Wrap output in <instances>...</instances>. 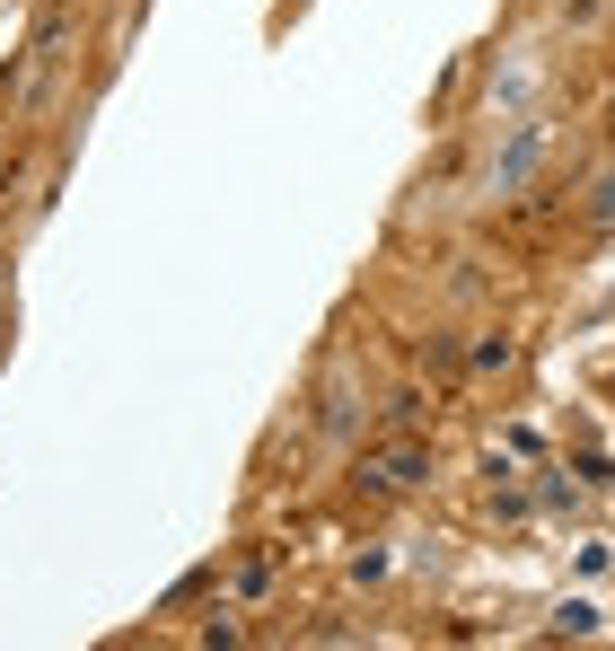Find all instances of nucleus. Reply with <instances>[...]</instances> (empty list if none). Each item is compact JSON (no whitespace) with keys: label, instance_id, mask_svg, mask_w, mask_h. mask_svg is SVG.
<instances>
[{"label":"nucleus","instance_id":"f257e3e1","mask_svg":"<svg viewBox=\"0 0 615 651\" xmlns=\"http://www.w3.org/2000/svg\"><path fill=\"white\" fill-rule=\"evenodd\" d=\"M422 476H431V449H387V458H369V467H361L369 494H404V485H422Z\"/></svg>","mask_w":615,"mask_h":651},{"label":"nucleus","instance_id":"7ed1b4c3","mask_svg":"<svg viewBox=\"0 0 615 651\" xmlns=\"http://www.w3.org/2000/svg\"><path fill=\"white\" fill-rule=\"evenodd\" d=\"M554 625H563V634H598V608H590V599H563V617H554Z\"/></svg>","mask_w":615,"mask_h":651},{"label":"nucleus","instance_id":"f03ea898","mask_svg":"<svg viewBox=\"0 0 615 651\" xmlns=\"http://www.w3.org/2000/svg\"><path fill=\"white\" fill-rule=\"evenodd\" d=\"M536 141H545V132H536V124H527V132H519V141H510V159L492 167V185H501V194H510V185H519V176L536 167Z\"/></svg>","mask_w":615,"mask_h":651}]
</instances>
